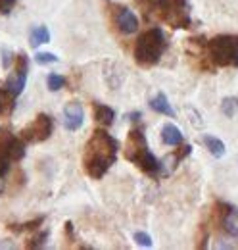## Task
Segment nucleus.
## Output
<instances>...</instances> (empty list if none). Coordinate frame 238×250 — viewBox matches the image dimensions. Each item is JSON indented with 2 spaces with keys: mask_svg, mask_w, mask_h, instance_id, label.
Returning <instances> with one entry per match:
<instances>
[{
  "mask_svg": "<svg viewBox=\"0 0 238 250\" xmlns=\"http://www.w3.org/2000/svg\"><path fill=\"white\" fill-rule=\"evenodd\" d=\"M46 87H48V91L58 93V91H61V89L65 87V77L60 75V73H50V75L46 77Z\"/></svg>",
  "mask_w": 238,
  "mask_h": 250,
  "instance_id": "nucleus-19",
  "label": "nucleus"
},
{
  "mask_svg": "<svg viewBox=\"0 0 238 250\" xmlns=\"http://www.w3.org/2000/svg\"><path fill=\"white\" fill-rule=\"evenodd\" d=\"M10 156H8V152L2 148V145H0V177H4L8 171H10Z\"/></svg>",
  "mask_w": 238,
  "mask_h": 250,
  "instance_id": "nucleus-23",
  "label": "nucleus"
},
{
  "mask_svg": "<svg viewBox=\"0 0 238 250\" xmlns=\"http://www.w3.org/2000/svg\"><path fill=\"white\" fill-rule=\"evenodd\" d=\"M202 141H204L206 148L211 152V156H215V158L225 156V145H223V141H219L217 137H209V135L208 137H204Z\"/></svg>",
  "mask_w": 238,
  "mask_h": 250,
  "instance_id": "nucleus-17",
  "label": "nucleus"
},
{
  "mask_svg": "<svg viewBox=\"0 0 238 250\" xmlns=\"http://www.w3.org/2000/svg\"><path fill=\"white\" fill-rule=\"evenodd\" d=\"M27 73H29V58L25 54H18L16 62H14V71L6 79V89L12 94L20 96V94L23 93V89H25Z\"/></svg>",
  "mask_w": 238,
  "mask_h": 250,
  "instance_id": "nucleus-6",
  "label": "nucleus"
},
{
  "mask_svg": "<svg viewBox=\"0 0 238 250\" xmlns=\"http://www.w3.org/2000/svg\"><path fill=\"white\" fill-rule=\"evenodd\" d=\"M209 60L221 67H237L238 65V37L219 35L208 42Z\"/></svg>",
  "mask_w": 238,
  "mask_h": 250,
  "instance_id": "nucleus-4",
  "label": "nucleus"
},
{
  "mask_svg": "<svg viewBox=\"0 0 238 250\" xmlns=\"http://www.w3.org/2000/svg\"><path fill=\"white\" fill-rule=\"evenodd\" d=\"M16 6V0H0V14H10Z\"/></svg>",
  "mask_w": 238,
  "mask_h": 250,
  "instance_id": "nucleus-25",
  "label": "nucleus"
},
{
  "mask_svg": "<svg viewBox=\"0 0 238 250\" xmlns=\"http://www.w3.org/2000/svg\"><path fill=\"white\" fill-rule=\"evenodd\" d=\"M85 122V110H83V104L73 100L69 104H65L63 108V127L67 131H77L83 127Z\"/></svg>",
  "mask_w": 238,
  "mask_h": 250,
  "instance_id": "nucleus-7",
  "label": "nucleus"
},
{
  "mask_svg": "<svg viewBox=\"0 0 238 250\" xmlns=\"http://www.w3.org/2000/svg\"><path fill=\"white\" fill-rule=\"evenodd\" d=\"M35 62L40 63V65H46V63H56V62H58V56H54L52 52H37V54H35Z\"/></svg>",
  "mask_w": 238,
  "mask_h": 250,
  "instance_id": "nucleus-22",
  "label": "nucleus"
},
{
  "mask_svg": "<svg viewBox=\"0 0 238 250\" xmlns=\"http://www.w3.org/2000/svg\"><path fill=\"white\" fill-rule=\"evenodd\" d=\"M14 249H18V245L14 243V241H0V250H14Z\"/></svg>",
  "mask_w": 238,
  "mask_h": 250,
  "instance_id": "nucleus-27",
  "label": "nucleus"
},
{
  "mask_svg": "<svg viewBox=\"0 0 238 250\" xmlns=\"http://www.w3.org/2000/svg\"><path fill=\"white\" fill-rule=\"evenodd\" d=\"M29 42H31V46H33V48H39L40 44H46V42H50V31H48V27H44V25H37V27H31Z\"/></svg>",
  "mask_w": 238,
  "mask_h": 250,
  "instance_id": "nucleus-12",
  "label": "nucleus"
},
{
  "mask_svg": "<svg viewBox=\"0 0 238 250\" xmlns=\"http://www.w3.org/2000/svg\"><path fill=\"white\" fill-rule=\"evenodd\" d=\"M2 148L8 152V156L12 162H20L25 158V152H27V143L21 139V137H12L8 135L4 141H2Z\"/></svg>",
  "mask_w": 238,
  "mask_h": 250,
  "instance_id": "nucleus-9",
  "label": "nucleus"
},
{
  "mask_svg": "<svg viewBox=\"0 0 238 250\" xmlns=\"http://www.w3.org/2000/svg\"><path fill=\"white\" fill-rule=\"evenodd\" d=\"M223 229L231 235V237H238V210H229L223 218Z\"/></svg>",
  "mask_w": 238,
  "mask_h": 250,
  "instance_id": "nucleus-16",
  "label": "nucleus"
},
{
  "mask_svg": "<svg viewBox=\"0 0 238 250\" xmlns=\"http://www.w3.org/2000/svg\"><path fill=\"white\" fill-rule=\"evenodd\" d=\"M186 112H188V116H190V122H192V125H198V127H202V125H204V122L200 120V114H198V112H194L192 108H188Z\"/></svg>",
  "mask_w": 238,
  "mask_h": 250,
  "instance_id": "nucleus-26",
  "label": "nucleus"
},
{
  "mask_svg": "<svg viewBox=\"0 0 238 250\" xmlns=\"http://www.w3.org/2000/svg\"><path fill=\"white\" fill-rule=\"evenodd\" d=\"M46 239H48V231H42V233H37L35 237H31L29 241L25 243V249L35 250V249H42L46 245Z\"/></svg>",
  "mask_w": 238,
  "mask_h": 250,
  "instance_id": "nucleus-20",
  "label": "nucleus"
},
{
  "mask_svg": "<svg viewBox=\"0 0 238 250\" xmlns=\"http://www.w3.org/2000/svg\"><path fill=\"white\" fill-rule=\"evenodd\" d=\"M116 25H118V29L123 35H133L139 29V20H137L135 12H131L129 8L121 6L118 10V14H116Z\"/></svg>",
  "mask_w": 238,
  "mask_h": 250,
  "instance_id": "nucleus-8",
  "label": "nucleus"
},
{
  "mask_svg": "<svg viewBox=\"0 0 238 250\" xmlns=\"http://www.w3.org/2000/svg\"><path fill=\"white\" fill-rule=\"evenodd\" d=\"M165 46H167L165 33L159 27H152L137 39V42H135V60L144 67L156 65L161 60V56L165 52Z\"/></svg>",
  "mask_w": 238,
  "mask_h": 250,
  "instance_id": "nucleus-2",
  "label": "nucleus"
},
{
  "mask_svg": "<svg viewBox=\"0 0 238 250\" xmlns=\"http://www.w3.org/2000/svg\"><path fill=\"white\" fill-rule=\"evenodd\" d=\"M0 58H2V67L4 69H10L14 65V62H16V56H14V52L8 46H2L0 48Z\"/></svg>",
  "mask_w": 238,
  "mask_h": 250,
  "instance_id": "nucleus-21",
  "label": "nucleus"
},
{
  "mask_svg": "<svg viewBox=\"0 0 238 250\" xmlns=\"http://www.w3.org/2000/svg\"><path fill=\"white\" fill-rule=\"evenodd\" d=\"M119 152V143L104 129L92 133L85 150V171L92 179H100L108 173L112 164H116Z\"/></svg>",
  "mask_w": 238,
  "mask_h": 250,
  "instance_id": "nucleus-1",
  "label": "nucleus"
},
{
  "mask_svg": "<svg viewBox=\"0 0 238 250\" xmlns=\"http://www.w3.org/2000/svg\"><path fill=\"white\" fill-rule=\"evenodd\" d=\"M161 139H163L165 145L177 146V145L182 143V133H180V129H178L177 125L167 124V125H163V129H161Z\"/></svg>",
  "mask_w": 238,
  "mask_h": 250,
  "instance_id": "nucleus-11",
  "label": "nucleus"
},
{
  "mask_svg": "<svg viewBox=\"0 0 238 250\" xmlns=\"http://www.w3.org/2000/svg\"><path fill=\"white\" fill-rule=\"evenodd\" d=\"M125 156L129 158L133 164H137L144 173L156 175L161 169V164H158V160L148 150V143L146 137L140 129H133L129 133L127 139V148H125Z\"/></svg>",
  "mask_w": 238,
  "mask_h": 250,
  "instance_id": "nucleus-3",
  "label": "nucleus"
},
{
  "mask_svg": "<svg viewBox=\"0 0 238 250\" xmlns=\"http://www.w3.org/2000/svg\"><path fill=\"white\" fill-rule=\"evenodd\" d=\"M150 108L161 116H167V118H175V110L171 108L167 96L163 93H158L154 98H150Z\"/></svg>",
  "mask_w": 238,
  "mask_h": 250,
  "instance_id": "nucleus-10",
  "label": "nucleus"
},
{
  "mask_svg": "<svg viewBox=\"0 0 238 250\" xmlns=\"http://www.w3.org/2000/svg\"><path fill=\"white\" fill-rule=\"evenodd\" d=\"M221 112L227 116V118H235L238 114V98L237 96H229L221 102Z\"/></svg>",
  "mask_w": 238,
  "mask_h": 250,
  "instance_id": "nucleus-18",
  "label": "nucleus"
},
{
  "mask_svg": "<svg viewBox=\"0 0 238 250\" xmlns=\"http://www.w3.org/2000/svg\"><path fill=\"white\" fill-rule=\"evenodd\" d=\"M4 187H6V183H4V177H0V194L4 192Z\"/></svg>",
  "mask_w": 238,
  "mask_h": 250,
  "instance_id": "nucleus-28",
  "label": "nucleus"
},
{
  "mask_svg": "<svg viewBox=\"0 0 238 250\" xmlns=\"http://www.w3.org/2000/svg\"><path fill=\"white\" fill-rule=\"evenodd\" d=\"M94 118H96V122L98 124H102L104 127H110V125L114 124V118H116V112L110 108V106H106V104H94Z\"/></svg>",
  "mask_w": 238,
  "mask_h": 250,
  "instance_id": "nucleus-13",
  "label": "nucleus"
},
{
  "mask_svg": "<svg viewBox=\"0 0 238 250\" xmlns=\"http://www.w3.org/2000/svg\"><path fill=\"white\" fill-rule=\"evenodd\" d=\"M133 239H135L137 245H140V247H144V249H150V247H152V237H150L148 233H144V231H137V233L133 235Z\"/></svg>",
  "mask_w": 238,
  "mask_h": 250,
  "instance_id": "nucleus-24",
  "label": "nucleus"
},
{
  "mask_svg": "<svg viewBox=\"0 0 238 250\" xmlns=\"http://www.w3.org/2000/svg\"><path fill=\"white\" fill-rule=\"evenodd\" d=\"M16 108V94H12L8 89H0V118H6Z\"/></svg>",
  "mask_w": 238,
  "mask_h": 250,
  "instance_id": "nucleus-14",
  "label": "nucleus"
},
{
  "mask_svg": "<svg viewBox=\"0 0 238 250\" xmlns=\"http://www.w3.org/2000/svg\"><path fill=\"white\" fill-rule=\"evenodd\" d=\"M42 223H44V216H39V218L31 219V221H25V223H10L8 229L14 231V233H25V231H35V229H39Z\"/></svg>",
  "mask_w": 238,
  "mask_h": 250,
  "instance_id": "nucleus-15",
  "label": "nucleus"
},
{
  "mask_svg": "<svg viewBox=\"0 0 238 250\" xmlns=\"http://www.w3.org/2000/svg\"><path fill=\"white\" fill-rule=\"evenodd\" d=\"M52 131H54V120L48 116V114H39L33 122H31L27 127H23V131H21V139L25 141V143H42V141H46L50 135H52Z\"/></svg>",
  "mask_w": 238,
  "mask_h": 250,
  "instance_id": "nucleus-5",
  "label": "nucleus"
}]
</instances>
